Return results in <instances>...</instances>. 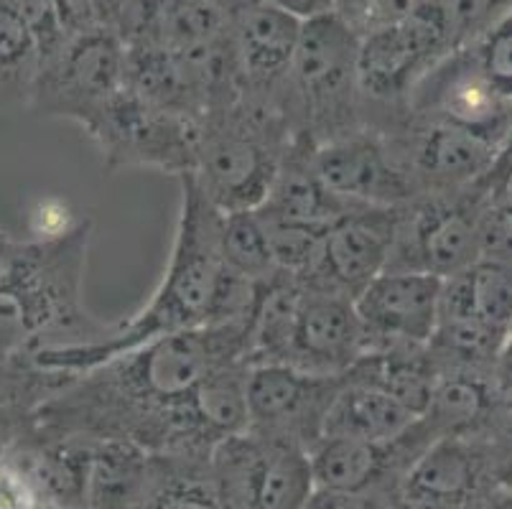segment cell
Here are the masks:
<instances>
[{"label": "cell", "instance_id": "cell-1", "mask_svg": "<svg viewBox=\"0 0 512 509\" xmlns=\"http://www.w3.org/2000/svg\"><path fill=\"white\" fill-rule=\"evenodd\" d=\"M181 207L174 247L164 278L133 319L113 326L110 334L87 344L41 349L31 357L36 370L49 375L82 377L115 359L148 347L156 339L181 331L207 329L214 291L225 270L222 217L194 174L179 176Z\"/></svg>", "mask_w": 512, "mask_h": 509}, {"label": "cell", "instance_id": "cell-2", "mask_svg": "<svg viewBox=\"0 0 512 509\" xmlns=\"http://www.w3.org/2000/svg\"><path fill=\"white\" fill-rule=\"evenodd\" d=\"M90 237L85 219L57 235L18 242L0 278V362L110 334L113 326L97 324L82 303Z\"/></svg>", "mask_w": 512, "mask_h": 509}, {"label": "cell", "instance_id": "cell-3", "mask_svg": "<svg viewBox=\"0 0 512 509\" xmlns=\"http://www.w3.org/2000/svg\"><path fill=\"white\" fill-rule=\"evenodd\" d=\"M293 138L281 102L242 95L235 105L207 112L199 120L192 174L225 214L258 209L276 184Z\"/></svg>", "mask_w": 512, "mask_h": 509}, {"label": "cell", "instance_id": "cell-4", "mask_svg": "<svg viewBox=\"0 0 512 509\" xmlns=\"http://www.w3.org/2000/svg\"><path fill=\"white\" fill-rule=\"evenodd\" d=\"M360 31L349 26L337 11L304 21L291 72L283 84L281 100L293 135L311 143L362 128L357 84Z\"/></svg>", "mask_w": 512, "mask_h": 509}, {"label": "cell", "instance_id": "cell-5", "mask_svg": "<svg viewBox=\"0 0 512 509\" xmlns=\"http://www.w3.org/2000/svg\"><path fill=\"white\" fill-rule=\"evenodd\" d=\"M454 51L444 0H423L408 21L360 36L357 84L362 102L408 110L413 90Z\"/></svg>", "mask_w": 512, "mask_h": 509}, {"label": "cell", "instance_id": "cell-6", "mask_svg": "<svg viewBox=\"0 0 512 509\" xmlns=\"http://www.w3.org/2000/svg\"><path fill=\"white\" fill-rule=\"evenodd\" d=\"M82 130L107 171L158 168L184 176L197 163V123L151 105L128 84Z\"/></svg>", "mask_w": 512, "mask_h": 509}, {"label": "cell", "instance_id": "cell-7", "mask_svg": "<svg viewBox=\"0 0 512 509\" xmlns=\"http://www.w3.org/2000/svg\"><path fill=\"white\" fill-rule=\"evenodd\" d=\"M125 67V46L113 28L77 36L54 62L39 69L31 110L85 128L125 87Z\"/></svg>", "mask_w": 512, "mask_h": 509}, {"label": "cell", "instance_id": "cell-8", "mask_svg": "<svg viewBox=\"0 0 512 509\" xmlns=\"http://www.w3.org/2000/svg\"><path fill=\"white\" fill-rule=\"evenodd\" d=\"M416 118L439 120L502 148L512 138V100L484 74L477 49H456L418 82L408 100Z\"/></svg>", "mask_w": 512, "mask_h": 509}, {"label": "cell", "instance_id": "cell-9", "mask_svg": "<svg viewBox=\"0 0 512 509\" xmlns=\"http://www.w3.org/2000/svg\"><path fill=\"white\" fill-rule=\"evenodd\" d=\"M311 158L319 179L352 204L395 209L418 199L413 176L395 156L388 138L375 128L362 125L321 140Z\"/></svg>", "mask_w": 512, "mask_h": 509}, {"label": "cell", "instance_id": "cell-10", "mask_svg": "<svg viewBox=\"0 0 512 509\" xmlns=\"http://www.w3.org/2000/svg\"><path fill=\"white\" fill-rule=\"evenodd\" d=\"M388 133H403L390 140V148L416 181L418 196L454 194L479 184L492 174L502 148L479 135L439 120L416 118L408 112V125Z\"/></svg>", "mask_w": 512, "mask_h": 509}, {"label": "cell", "instance_id": "cell-11", "mask_svg": "<svg viewBox=\"0 0 512 509\" xmlns=\"http://www.w3.org/2000/svg\"><path fill=\"white\" fill-rule=\"evenodd\" d=\"M400 207H360L337 219L324 237L314 270L301 283L355 301L390 265Z\"/></svg>", "mask_w": 512, "mask_h": 509}, {"label": "cell", "instance_id": "cell-12", "mask_svg": "<svg viewBox=\"0 0 512 509\" xmlns=\"http://www.w3.org/2000/svg\"><path fill=\"white\" fill-rule=\"evenodd\" d=\"M444 278L421 270H385L355 298L367 352L428 347L439 326Z\"/></svg>", "mask_w": 512, "mask_h": 509}, {"label": "cell", "instance_id": "cell-13", "mask_svg": "<svg viewBox=\"0 0 512 509\" xmlns=\"http://www.w3.org/2000/svg\"><path fill=\"white\" fill-rule=\"evenodd\" d=\"M367 352V336L352 298L304 286L286 364L321 377H344Z\"/></svg>", "mask_w": 512, "mask_h": 509}, {"label": "cell", "instance_id": "cell-14", "mask_svg": "<svg viewBox=\"0 0 512 509\" xmlns=\"http://www.w3.org/2000/svg\"><path fill=\"white\" fill-rule=\"evenodd\" d=\"M342 380L344 377L311 375L281 362L248 364L245 390H248L250 431L260 428L265 433H278L276 438L291 441L288 433L314 428L316 436L321 438L324 415L342 387Z\"/></svg>", "mask_w": 512, "mask_h": 509}, {"label": "cell", "instance_id": "cell-15", "mask_svg": "<svg viewBox=\"0 0 512 509\" xmlns=\"http://www.w3.org/2000/svg\"><path fill=\"white\" fill-rule=\"evenodd\" d=\"M304 21L263 0L232 21L237 62L242 72V95L273 97L286 84L293 56L299 49Z\"/></svg>", "mask_w": 512, "mask_h": 509}, {"label": "cell", "instance_id": "cell-16", "mask_svg": "<svg viewBox=\"0 0 512 509\" xmlns=\"http://www.w3.org/2000/svg\"><path fill=\"white\" fill-rule=\"evenodd\" d=\"M482 479V459L462 436L428 443L400 487V509H467Z\"/></svg>", "mask_w": 512, "mask_h": 509}, {"label": "cell", "instance_id": "cell-17", "mask_svg": "<svg viewBox=\"0 0 512 509\" xmlns=\"http://www.w3.org/2000/svg\"><path fill=\"white\" fill-rule=\"evenodd\" d=\"M240 471L253 509H306L316 494L309 454L288 438L248 441Z\"/></svg>", "mask_w": 512, "mask_h": 509}, {"label": "cell", "instance_id": "cell-18", "mask_svg": "<svg viewBox=\"0 0 512 509\" xmlns=\"http://www.w3.org/2000/svg\"><path fill=\"white\" fill-rule=\"evenodd\" d=\"M418 415L393 398L383 387L344 375L334 395L321 438H355V441H395L416 426Z\"/></svg>", "mask_w": 512, "mask_h": 509}, {"label": "cell", "instance_id": "cell-19", "mask_svg": "<svg viewBox=\"0 0 512 509\" xmlns=\"http://www.w3.org/2000/svg\"><path fill=\"white\" fill-rule=\"evenodd\" d=\"M474 316L505 336L512 326V265L477 260L462 273L444 278L441 316Z\"/></svg>", "mask_w": 512, "mask_h": 509}, {"label": "cell", "instance_id": "cell-20", "mask_svg": "<svg viewBox=\"0 0 512 509\" xmlns=\"http://www.w3.org/2000/svg\"><path fill=\"white\" fill-rule=\"evenodd\" d=\"M398 443H370L355 438H319L309 451L316 492L362 494L388 466Z\"/></svg>", "mask_w": 512, "mask_h": 509}, {"label": "cell", "instance_id": "cell-21", "mask_svg": "<svg viewBox=\"0 0 512 509\" xmlns=\"http://www.w3.org/2000/svg\"><path fill=\"white\" fill-rule=\"evenodd\" d=\"M39 69V49L18 0H0V112L31 107Z\"/></svg>", "mask_w": 512, "mask_h": 509}, {"label": "cell", "instance_id": "cell-22", "mask_svg": "<svg viewBox=\"0 0 512 509\" xmlns=\"http://www.w3.org/2000/svg\"><path fill=\"white\" fill-rule=\"evenodd\" d=\"M222 258L227 268L250 280H271L281 273L258 209L227 212L222 217Z\"/></svg>", "mask_w": 512, "mask_h": 509}, {"label": "cell", "instance_id": "cell-23", "mask_svg": "<svg viewBox=\"0 0 512 509\" xmlns=\"http://www.w3.org/2000/svg\"><path fill=\"white\" fill-rule=\"evenodd\" d=\"M146 464L133 443L107 441L87 461L85 492L102 507L123 504L141 484Z\"/></svg>", "mask_w": 512, "mask_h": 509}, {"label": "cell", "instance_id": "cell-24", "mask_svg": "<svg viewBox=\"0 0 512 509\" xmlns=\"http://www.w3.org/2000/svg\"><path fill=\"white\" fill-rule=\"evenodd\" d=\"M451 44L472 49L512 11V0H444Z\"/></svg>", "mask_w": 512, "mask_h": 509}, {"label": "cell", "instance_id": "cell-25", "mask_svg": "<svg viewBox=\"0 0 512 509\" xmlns=\"http://www.w3.org/2000/svg\"><path fill=\"white\" fill-rule=\"evenodd\" d=\"M18 6H21L26 26H29L31 36L36 41L41 67L54 62L67 49L69 41H72L67 31H64L54 0H18Z\"/></svg>", "mask_w": 512, "mask_h": 509}, {"label": "cell", "instance_id": "cell-26", "mask_svg": "<svg viewBox=\"0 0 512 509\" xmlns=\"http://www.w3.org/2000/svg\"><path fill=\"white\" fill-rule=\"evenodd\" d=\"M474 49L484 74L500 90V95L512 100V11Z\"/></svg>", "mask_w": 512, "mask_h": 509}, {"label": "cell", "instance_id": "cell-27", "mask_svg": "<svg viewBox=\"0 0 512 509\" xmlns=\"http://www.w3.org/2000/svg\"><path fill=\"white\" fill-rule=\"evenodd\" d=\"M479 260L512 265V202H490L479 219Z\"/></svg>", "mask_w": 512, "mask_h": 509}, {"label": "cell", "instance_id": "cell-28", "mask_svg": "<svg viewBox=\"0 0 512 509\" xmlns=\"http://www.w3.org/2000/svg\"><path fill=\"white\" fill-rule=\"evenodd\" d=\"M0 509H41V487L18 461L0 456Z\"/></svg>", "mask_w": 512, "mask_h": 509}, {"label": "cell", "instance_id": "cell-29", "mask_svg": "<svg viewBox=\"0 0 512 509\" xmlns=\"http://www.w3.org/2000/svg\"><path fill=\"white\" fill-rule=\"evenodd\" d=\"M54 6H57V13L62 18V26L69 34V39L110 28L105 18H102L97 0H54Z\"/></svg>", "mask_w": 512, "mask_h": 509}, {"label": "cell", "instance_id": "cell-30", "mask_svg": "<svg viewBox=\"0 0 512 509\" xmlns=\"http://www.w3.org/2000/svg\"><path fill=\"white\" fill-rule=\"evenodd\" d=\"M151 509H220V504L199 487H171L153 499Z\"/></svg>", "mask_w": 512, "mask_h": 509}, {"label": "cell", "instance_id": "cell-31", "mask_svg": "<svg viewBox=\"0 0 512 509\" xmlns=\"http://www.w3.org/2000/svg\"><path fill=\"white\" fill-rule=\"evenodd\" d=\"M492 375V390L497 392V400L505 398L507 392H512V326L502 339L500 349L495 354V362L490 367Z\"/></svg>", "mask_w": 512, "mask_h": 509}, {"label": "cell", "instance_id": "cell-32", "mask_svg": "<svg viewBox=\"0 0 512 509\" xmlns=\"http://www.w3.org/2000/svg\"><path fill=\"white\" fill-rule=\"evenodd\" d=\"M273 6L283 8L291 16L301 18V21H309V18L316 16H327V13H334L339 6V0H271Z\"/></svg>", "mask_w": 512, "mask_h": 509}, {"label": "cell", "instance_id": "cell-33", "mask_svg": "<svg viewBox=\"0 0 512 509\" xmlns=\"http://www.w3.org/2000/svg\"><path fill=\"white\" fill-rule=\"evenodd\" d=\"M306 509H380L375 502L365 499L362 494H334L316 492Z\"/></svg>", "mask_w": 512, "mask_h": 509}, {"label": "cell", "instance_id": "cell-34", "mask_svg": "<svg viewBox=\"0 0 512 509\" xmlns=\"http://www.w3.org/2000/svg\"><path fill=\"white\" fill-rule=\"evenodd\" d=\"M209 3H212V6L232 23L235 18H240L242 13H248L250 8L260 6L263 0H209Z\"/></svg>", "mask_w": 512, "mask_h": 509}, {"label": "cell", "instance_id": "cell-35", "mask_svg": "<svg viewBox=\"0 0 512 509\" xmlns=\"http://www.w3.org/2000/svg\"><path fill=\"white\" fill-rule=\"evenodd\" d=\"M130 0H97V6H100L102 11V18H105V23L115 31V26H118L120 16H123V11L128 8Z\"/></svg>", "mask_w": 512, "mask_h": 509}, {"label": "cell", "instance_id": "cell-36", "mask_svg": "<svg viewBox=\"0 0 512 509\" xmlns=\"http://www.w3.org/2000/svg\"><path fill=\"white\" fill-rule=\"evenodd\" d=\"M484 509H512V497H502V499H495L492 504H487Z\"/></svg>", "mask_w": 512, "mask_h": 509}, {"label": "cell", "instance_id": "cell-37", "mask_svg": "<svg viewBox=\"0 0 512 509\" xmlns=\"http://www.w3.org/2000/svg\"><path fill=\"white\" fill-rule=\"evenodd\" d=\"M500 403H502V405H505V408H507V410H510V413H512V392H507L505 398H500Z\"/></svg>", "mask_w": 512, "mask_h": 509}, {"label": "cell", "instance_id": "cell-38", "mask_svg": "<svg viewBox=\"0 0 512 509\" xmlns=\"http://www.w3.org/2000/svg\"><path fill=\"white\" fill-rule=\"evenodd\" d=\"M507 443H510V456H512V423H510V428H507Z\"/></svg>", "mask_w": 512, "mask_h": 509}, {"label": "cell", "instance_id": "cell-39", "mask_svg": "<svg viewBox=\"0 0 512 509\" xmlns=\"http://www.w3.org/2000/svg\"><path fill=\"white\" fill-rule=\"evenodd\" d=\"M49 509H64V507H49Z\"/></svg>", "mask_w": 512, "mask_h": 509}]
</instances>
